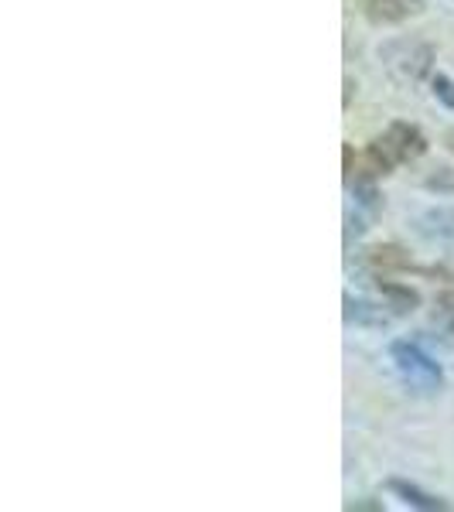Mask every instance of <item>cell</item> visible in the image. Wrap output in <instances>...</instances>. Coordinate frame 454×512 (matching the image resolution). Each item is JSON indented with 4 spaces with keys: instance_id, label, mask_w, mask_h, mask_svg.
I'll return each instance as SVG.
<instances>
[{
    "instance_id": "obj_1",
    "label": "cell",
    "mask_w": 454,
    "mask_h": 512,
    "mask_svg": "<svg viewBox=\"0 0 454 512\" xmlns=\"http://www.w3.org/2000/svg\"><path fill=\"white\" fill-rule=\"evenodd\" d=\"M390 359H393L396 373L403 376V383H407L414 393L427 396V393L441 390V383H444L441 366H437V362L424 349H420V345H414V342H393L390 345Z\"/></svg>"
},
{
    "instance_id": "obj_2",
    "label": "cell",
    "mask_w": 454,
    "mask_h": 512,
    "mask_svg": "<svg viewBox=\"0 0 454 512\" xmlns=\"http://www.w3.org/2000/svg\"><path fill=\"white\" fill-rule=\"evenodd\" d=\"M383 62L390 69V76L396 82H407L414 86L431 72V62H434V48L424 45V41H414V38H400V41H390L383 48Z\"/></svg>"
},
{
    "instance_id": "obj_3",
    "label": "cell",
    "mask_w": 454,
    "mask_h": 512,
    "mask_svg": "<svg viewBox=\"0 0 454 512\" xmlns=\"http://www.w3.org/2000/svg\"><path fill=\"white\" fill-rule=\"evenodd\" d=\"M414 226L427 243L454 250V209H427V212H420Z\"/></svg>"
},
{
    "instance_id": "obj_4",
    "label": "cell",
    "mask_w": 454,
    "mask_h": 512,
    "mask_svg": "<svg viewBox=\"0 0 454 512\" xmlns=\"http://www.w3.org/2000/svg\"><path fill=\"white\" fill-rule=\"evenodd\" d=\"M383 140L390 144L396 161H414L427 151V137L420 134V127H414V123H390Z\"/></svg>"
},
{
    "instance_id": "obj_5",
    "label": "cell",
    "mask_w": 454,
    "mask_h": 512,
    "mask_svg": "<svg viewBox=\"0 0 454 512\" xmlns=\"http://www.w3.org/2000/svg\"><path fill=\"white\" fill-rule=\"evenodd\" d=\"M390 492L400 495V499L407 502V506L424 509V512H448L451 509L448 499H441V495H431V492L417 489L414 482H403V478H390Z\"/></svg>"
},
{
    "instance_id": "obj_6",
    "label": "cell",
    "mask_w": 454,
    "mask_h": 512,
    "mask_svg": "<svg viewBox=\"0 0 454 512\" xmlns=\"http://www.w3.org/2000/svg\"><path fill=\"white\" fill-rule=\"evenodd\" d=\"M362 11L373 24H396L410 11H420V0H362Z\"/></svg>"
},
{
    "instance_id": "obj_7",
    "label": "cell",
    "mask_w": 454,
    "mask_h": 512,
    "mask_svg": "<svg viewBox=\"0 0 454 512\" xmlns=\"http://www.w3.org/2000/svg\"><path fill=\"white\" fill-rule=\"evenodd\" d=\"M366 260L376 270H417L414 260L400 246H373V250H366Z\"/></svg>"
},
{
    "instance_id": "obj_8",
    "label": "cell",
    "mask_w": 454,
    "mask_h": 512,
    "mask_svg": "<svg viewBox=\"0 0 454 512\" xmlns=\"http://www.w3.org/2000/svg\"><path fill=\"white\" fill-rule=\"evenodd\" d=\"M396 164H400V161H396V154L390 151V144H386L383 137L369 144V151H366V175H369V178L390 175Z\"/></svg>"
},
{
    "instance_id": "obj_9",
    "label": "cell",
    "mask_w": 454,
    "mask_h": 512,
    "mask_svg": "<svg viewBox=\"0 0 454 512\" xmlns=\"http://www.w3.org/2000/svg\"><path fill=\"white\" fill-rule=\"evenodd\" d=\"M379 294L390 301V308L396 315H407V311H414L420 304L417 291H410V287H403V284H390V280H379Z\"/></svg>"
},
{
    "instance_id": "obj_10",
    "label": "cell",
    "mask_w": 454,
    "mask_h": 512,
    "mask_svg": "<svg viewBox=\"0 0 454 512\" xmlns=\"http://www.w3.org/2000/svg\"><path fill=\"white\" fill-rule=\"evenodd\" d=\"M345 318L349 321H359V325H386V315L383 311H376L373 304H362V301H352V297H345Z\"/></svg>"
},
{
    "instance_id": "obj_11",
    "label": "cell",
    "mask_w": 454,
    "mask_h": 512,
    "mask_svg": "<svg viewBox=\"0 0 454 512\" xmlns=\"http://www.w3.org/2000/svg\"><path fill=\"white\" fill-rule=\"evenodd\" d=\"M431 89H434V96L441 99L448 110H454V79H448V76H434L431 79Z\"/></svg>"
},
{
    "instance_id": "obj_12",
    "label": "cell",
    "mask_w": 454,
    "mask_h": 512,
    "mask_svg": "<svg viewBox=\"0 0 454 512\" xmlns=\"http://www.w3.org/2000/svg\"><path fill=\"white\" fill-rule=\"evenodd\" d=\"M342 161H345V185H352L356 181V171H352V144L342 147Z\"/></svg>"
},
{
    "instance_id": "obj_13",
    "label": "cell",
    "mask_w": 454,
    "mask_h": 512,
    "mask_svg": "<svg viewBox=\"0 0 454 512\" xmlns=\"http://www.w3.org/2000/svg\"><path fill=\"white\" fill-rule=\"evenodd\" d=\"M349 509H369V512H379L383 506H379V502H349Z\"/></svg>"
},
{
    "instance_id": "obj_14",
    "label": "cell",
    "mask_w": 454,
    "mask_h": 512,
    "mask_svg": "<svg viewBox=\"0 0 454 512\" xmlns=\"http://www.w3.org/2000/svg\"><path fill=\"white\" fill-rule=\"evenodd\" d=\"M352 103V79H345V106Z\"/></svg>"
},
{
    "instance_id": "obj_15",
    "label": "cell",
    "mask_w": 454,
    "mask_h": 512,
    "mask_svg": "<svg viewBox=\"0 0 454 512\" xmlns=\"http://www.w3.org/2000/svg\"><path fill=\"white\" fill-rule=\"evenodd\" d=\"M451 332H454V315H451Z\"/></svg>"
}]
</instances>
